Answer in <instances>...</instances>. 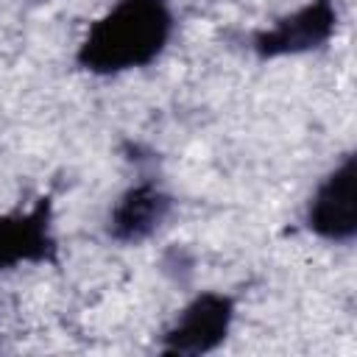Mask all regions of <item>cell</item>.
<instances>
[{"mask_svg":"<svg viewBox=\"0 0 357 357\" xmlns=\"http://www.w3.org/2000/svg\"><path fill=\"white\" fill-rule=\"evenodd\" d=\"M173 31L170 0H114L89 22L75 47V64L100 78L145 70L167 50Z\"/></svg>","mask_w":357,"mask_h":357,"instance_id":"1","label":"cell"},{"mask_svg":"<svg viewBox=\"0 0 357 357\" xmlns=\"http://www.w3.org/2000/svg\"><path fill=\"white\" fill-rule=\"evenodd\" d=\"M173 212V195L151 178H142L123 190L109 209L106 234L120 245L145 243L151 234L162 229V223Z\"/></svg>","mask_w":357,"mask_h":357,"instance_id":"6","label":"cell"},{"mask_svg":"<svg viewBox=\"0 0 357 357\" xmlns=\"http://www.w3.org/2000/svg\"><path fill=\"white\" fill-rule=\"evenodd\" d=\"M53 201L39 198L28 209L0 212V271L56 262Z\"/></svg>","mask_w":357,"mask_h":357,"instance_id":"5","label":"cell"},{"mask_svg":"<svg viewBox=\"0 0 357 357\" xmlns=\"http://www.w3.org/2000/svg\"><path fill=\"white\" fill-rule=\"evenodd\" d=\"M304 226L326 243L346 245L357 234V156L349 151L312 190Z\"/></svg>","mask_w":357,"mask_h":357,"instance_id":"4","label":"cell"},{"mask_svg":"<svg viewBox=\"0 0 357 357\" xmlns=\"http://www.w3.org/2000/svg\"><path fill=\"white\" fill-rule=\"evenodd\" d=\"M335 0H307L296 11L273 20V25L251 33V53L259 61H276L287 56H304L332 42L337 31Z\"/></svg>","mask_w":357,"mask_h":357,"instance_id":"3","label":"cell"},{"mask_svg":"<svg viewBox=\"0 0 357 357\" xmlns=\"http://www.w3.org/2000/svg\"><path fill=\"white\" fill-rule=\"evenodd\" d=\"M237 318V301L220 290H201L192 296L159 337L162 354L201 357L226 343Z\"/></svg>","mask_w":357,"mask_h":357,"instance_id":"2","label":"cell"}]
</instances>
